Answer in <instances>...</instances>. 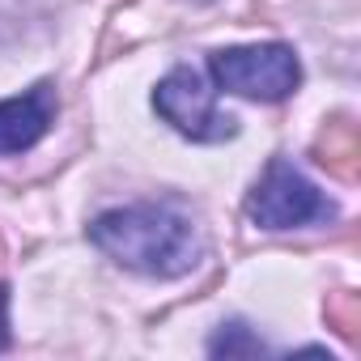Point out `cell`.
Here are the masks:
<instances>
[{"label": "cell", "mask_w": 361, "mask_h": 361, "mask_svg": "<svg viewBox=\"0 0 361 361\" xmlns=\"http://www.w3.org/2000/svg\"><path fill=\"white\" fill-rule=\"evenodd\" d=\"M98 251L145 276H178L196 264V230L183 213L166 204L111 209L90 226Z\"/></svg>", "instance_id": "6da1fadb"}, {"label": "cell", "mask_w": 361, "mask_h": 361, "mask_svg": "<svg viewBox=\"0 0 361 361\" xmlns=\"http://www.w3.org/2000/svg\"><path fill=\"white\" fill-rule=\"evenodd\" d=\"M213 81L238 98H255V102H281L298 90L302 68L298 56L281 43H264V47H230L217 51L209 60Z\"/></svg>", "instance_id": "7a4b0ae2"}, {"label": "cell", "mask_w": 361, "mask_h": 361, "mask_svg": "<svg viewBox=\"0 0 361 361\" xmlns=\"http://www.w3.org/2000/svg\"><path fill=\"white\" fill-rule=\"evenodd\" d=\"M153 106H157V115H161L174 132H183V136H192V140H226V136H234V128H238L234 115H221V111H217L213 90H209L204 77L192 73V68H174V73L157 85Z\"/></svg>", "instance_id": "3957f363"}, {"label": "cell", "mask_w": 361, "mask_h": 361, "mask_svg": "<svg viewBox=\"0 0 361 361\" xmlns=\"http://www.w3.org/2000/svg\"><path fill=\"white\" fill-rule=\"evenodd\" d=\"M251 221L264 226V230H293V226H306L314 217L327 213V200L319 196V188L302 170H293L289 161H272L264 170V178L251 192Z\"/></svg>", "instance_id": "277c9868"}, {"label": "cell", "mask_w": 361, "mask_h": 361, "mask_svg": "<svg viewBox=\"0 0 361 361\" xmlns=\"http://www.w3.org/2000/svg\"><path fill=\"white\" fill-rule=\"evenodd\" d=\"M51 115H56L51 85H35L22 98L0 102V153H22V149L39 145L51 128Z\"/></svg>", "instance_id": "5b68a950"}, {"label": "cell", "mask_w": 361, "mask_h": 361, "mask_svg": "<svg viewBox=\"0 0 361 361\" xmlns=\"http://www.w3.org/2000/svg\"><path fill=\"white\" fill-rule=\"evenodd\" d=\"M319 161H323L327 170L344 174V178L357 174V132H353V123H331V128L323 132V140H319Z\"/></svg>", "instance_id": "8992f818"}, {"label": "cell", "mask_w": 361, "mask_h": 361, "mask_svg": "<svg viewBox=\"0 0 361 361\" xmlns=\"http://www.w3.org/2000/svg\"><path fill=\"white\" fill-rule=\"evenodd\" d=\"M209 348H213L217 357H221V353H226V357H238V353H264V344H259V340H255L243 323H230L226 331H217Z\"/></svg>", "instance_id": "52a82bcc"}, {"label": "cell", "mask_w": 361, "mask_h": 361, "mask_svg": "<svg viewBox=\"0 0 361 361\" xmlns=\"http://www.w3.org/2000/svg\"><path fill=\"white\" fill-rule=\"evenodd\" d=\"M327 319L336 323V331H340V336H353V331H357V319H361V310H357V298H353V293H340V298H331V302H327Z\"/></svg>", "instance_id": "ba28073f"}, {"label": "cell", "mask_w": 361, "mask_h": 361, "mask_svg": "<svg viewBox=\"0 0 361 361\" xmlns=\"http://www.w3.org/2000/svg\"><path fill=\"white\" fill-rule=\"evenodd\" d=\"M9 344V289L0 285V348Z\"/></svg>", "instance_id": "9c48e42d"}]
</instances>
